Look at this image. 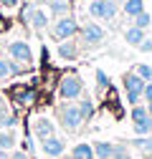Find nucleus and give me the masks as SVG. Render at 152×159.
Here are the masks:
<instances>
[{
	"label": "nucleus",
	"instance_id": "f257e3e1",
	"mask_svg": "<svg viewBox=\"0 0 152 159\" xmlns=\"http://www.w3.org/2000/svg\"><path fill=\"white\" fill-rule=\"evenodd\" d=\"M59 96L64 101H79L84 96V78L79 73H64L59 81Z\"/></svg>",
	"mask_w": 152,
	"mask_h": 159
},
{
	"label": "nucleus",
	"instance_id": "f03ea898",
	"mask_svg": "<svg viewBox=\"0 0 152 159\" xmlns=\"http://www.w3.org/2000/svg\"><path fill=\"white\" fill-rule=\"evenodd\" d=\"M81 30V25L76 23L74 15H64V18H56V23L51 25V38L53 41H71V38H76Z\"/></svg>",
	"mask_w": 152,
	"mask_h": 159
},
{
	"label": "nucleus",
	"instance_id": "7ed1b4c3",
	"mask_svg": "<svg viewBox=\"0 0 152 159\" xmlns=\"http://www.w3.org/2000/svg\"><path fill=\"white\" fill-rule=\"evenodd\" d=\"M122 84H124V96H127V104L129 106H137L142 101V93H145V81L135 73V71H129L122 76Z\"/></svg>",
	"mask_w": 152,
	"mask_h": 159
},
{
	"label": "nucleus",
	"instance_id": "20e7f679",
	"mask_svg": "<svg viewBox=\"0 0 152 159\" xmlns=\"http://www.w3.org/2000/svg\"><path fill=\"white\" fill-rule=\"evenodd\" d=\"M119 13L117 0H91L89 3V15L94 20H114Z\"/></svg>",
	"mask_w": 152,
	"mask_h": 159
},
{
	"label": "nucleus",
	"instance_id": "39448f33",
	"mask_svg": "<svg viewBox=\"0 0 152 159\" xmlns=\"http://www.w3.org/2000/svg\"><path fill=\"white\" fill-rule=\"evenodd\" d=\"M79 35H81V43H84L86 48H97V46H102V43H104V38H107L104 28H102L97 20H91V23L81 25Z\"/></svg>",
	"mask_w": 152,
	"mask_h": 159
},
{
	"label": "nucleus",
	"instance_id": "423d86ee",
	"mask_svg": "<svg viewBox=\"0 0 152 159\" xmlns=\"http://www.w3.org/2000/svg\"><path fill=\"white\" fill-rule=\"evenodd\" d=\"M59 116H61V124H64V129H69V131H76V129H79V126L84 124L81 111H79V106H76V101H66V104L61 106Z\"/></svg>",
	"mask_w": 152,
	"mask_h": 159
},
{
	"label": "nucleus",
	"instance_id": "0eeeda50",
	"mask_svg": "<svg viewBox=\"0 0 152 159\" xmlns=\"http://www.w3.org/2000/svg\"><path fill=\"white\" fill-rule=\"evenodd\" d=\"M8 56H10V61L15 63H23V66H31L33 63V51L26 41H13L8 43Z\"/></svg>",
	"mask_w": 152,
	"mask_h": 159
},
{
	"label": "nucleus",
	"instance_id": "6e6552de",
	"mask_svg": "<svg viewBox=\"0 0 152 159\" xmlns=\"http://www.w3.org/2000/svg\"><path fill=\"white\" fill-rule=\"evenodd\" d=\"M31 131H33V136L38 139V142H43V139L56 134V126H53V121L48 116H36L33 124H31Z\"/></svg>",
	"mask_w": 152,
	"mask_h": 159
},
{
	"label": "nucleus",
	"instance_id": "1a4fd4ad",
	"mask_svg": "<svg viewBox=\"0 0 152 159\" xmlns=\"http://www.w3.org/2000/svg\"><path fill=\"white\" fill-rule=\"evenodd\" d=\"M41 152L46 154V157H51V159H59L61 154H66V142L61 136H48V139H43L41 142Z\"/></svg>",
	"mask_w": 152,
	"mask_h": 159
},
{
	"label": "nucleus",
	"instance_id": "9d476101",
	"mask_svg": "<svg viewBox=\"0 0 152 159\" xmlns=\"http://www.w3.org/2000/svg\"><path fill=\"white\" fill-rule=\"evenodd\" d=\"M56 56L61 58V61H76L79 58V43L74 41H61L59 43V48H56Z\"/></svg>",
	"mask_w": 152,
	"mask_h": 159
},
{
	"label": "nucleus",
	"instance_id": "9b49d317",
	"mask_svg": "<svg viewBox=\"0 0 152 159\" xmlns=\"http://www.w3.org/2000/svg\"><path fill=\"white\" fill-rule=\"evenodd\" d=\"M13 101H15V106H31L36 101V89L33 86H18L13 91Z\"/></svg>",
	"mask_w": 152,
	"mask_h": 159
},
{
	"label": "nucleus",
	"instance_id": "f8f14e48",
	"mask_svg": "<svg viewBox=\"0 0 152 159\" xmlns=\"http://www.w3.org/2000/svg\"><path fill=\"white\" fill-rule=\"evenodd\" d=\"M46 8H48V15H56V18L71 15V3L69 0H48Z\"/></svg>",
	"mask_w": 152,
	"mask_h": 159
},
{
	"label": "nucleus",
	"instance_id": "ddd939ff",
	"mask_svg": "<svg viewBox=\"0 0 152 159\" xmlns=\"http://www.w3.org/2000/svg\"><path fill=\"white\" fill-rule=\"evenodd\" d=\"M76 106H79L84 121H91L94 114H97V104H94V98H91V96H81L79 101H76Z\"/></svg>",
	"mask_w": 152,
	"mask_h": 159
},
{
	"label": "nucleus",
	"instance_id": "4468645a",
	"mask_svg": "<svg viewBox=\"0 0 152 159\" xmlns=\"http://www.w3.org/2000/svg\"><path fill=\"white\" fill-rule=\"evenodd\" d=\"M145 38H147V35H145L142 28H135V25H127V28H124V41H127V46H135V48H137Z\"/></svg>",
	"mask_w": 152,
	"mask_h": 159
},
{
	"label": "nucleus",
	"instance_id": "2eb2a0df",
	"mask_svg": "<svg viewBox=\"0 0 152 159\" xmlns=\"http://www.w3.org/2000/svg\"><path fill=\"white\" fill-rule=\"evenodd\" d=\"M91 147H94V157L97 159H112L114 152H117V144H112V142H97Z\"/></svg>",
	"mask_w": 152,
	"mask_h": 159
},
{
	"label": "nucleus",
	"instance_id": "dca6fc26",
	"mask_svg": "<svg viewBox=\"0 0 152 159\" xmlns=\"http://www.w3.org/2000/svg\"><path fill=\"white\" fill-rule=\"evenodd\" d=\"M28 25H33L36 30H43V28L48 25V13H46L43 8H33V13H31V20H28Z\"/></svg>",
	"mask_w": 152,
	"mask_h": 159
},
{
	"label": "nucleus",
	"instance_id": "f3484780",
	"mask_svg": "<svg viewBox=\"0 0 152 159\" xmlns=\"http://www.w3.org/2000/svg\"><path fill=\"white\" fill-rule=\"evenodd\" d=\"M122 13L127 18H137L140 13H145V0H124L122 3Z\"/></svg>",
	"mask_w": 152,
	"mask_h": 159
},
{
	"label": "nucleus",
	"instance_id": "a211bd4d",
	"mask_svg": "<svg viewBox=\"0 0 152 159\" xmlns=\"http://www.w3.org/2000/svg\"><path fill=\"white\" fill-rule=\"evenodd\" d=\"M15 144H18V136H15L13 129H3V131H0V149H3V152H10Z\"/></svg>",
	"mask_w": 152,
	"mask_h": 159
},
{
	"label": "nucleus",
	"instance_id": "6ab92c4d",
	"mask_svg": "<svg viewBox=\"0 0 152 159\" xmlns=\"http://www.w3.org/2000/svg\"><path fill=\"white\" fill-rule=\"evenodd\" d=\"M71 154H74L76 159H97V157H94V147H91V144H86V142H81V144H76Z\"/></svg>",
	"mask_w": 152,
	"mask_h": 159
},
{
	"label": "nucleus",
	"instance_id": "aec40b11",
	"mask_svg": "<svg viewBox=\"0 0 152 159\" xmlns=\"http://www.w3.org/2000/svg\"><path fill=\"white\" fill-rule=\"evenodd\" d=\"M132 147H137L145 157H152V136H137L132 142Z\"/></svg>",
	"mask_w": 152,
	"mask_h": 159
},
{
	"label": "nucleus",
	"instance_id": "412c9836",
	"mask_svg": "<svg viewBox=\"0 0 152 159\" xmlns=\"http://www.w3.org/2000/svg\"><path fill=\"white\" fill-rule=\"evenodd\" d=\"M150 114H147V106H142V104H137V106H132V111H129V119H132V124H140V121H145Z\"/></svg>",
	"mask_w": 152,
	"mask_h": 159
},
{
	"label": "nucleus",
	"instance_id": "4be33fe9",
	"mask_svg": "<svg viewBox=\"0 0 152 159\" xmlns=\"http://www.w3.org/2000/svg\"><path fill=\"white\" fill-rule=\"evenodd\" d=\"M135 134L137 136H152V116H147L145 121L135 124Z\"/></svg>",
	"mask_w": 152,
	"mask_h": 159
},
{
	"label": "nucleus",
	"instance_id": "5701e85b",
	"mask_svg": "<svg viewBox=\"0 0 152 159\" xmlns=\"http://www.w3.org/2000/svg\"><path fill=\"white\" fill-rule=\"evenodd\" d=\"M18 121H21V116L13 114V111H8L3 119H0V129H13V126H18Z\"/></svg>",
	"mask_w": 152,
	"mask_h": 159
},
{
	"label": "nucleus",
	"instance_id": "b1692460",
	"mask_svg": "<svg viewBox=\"0 0 152 159\" xmlns=\"http://www.w3.org/2000/svg\"><path fill=\"white\" fill-rule=\"evenodd\" d=\"M135 73L142 78L145 84H150V81H152V66H147V63H137V66H135Z\"/></svg>",
	"mask_w": 152,
	"mask_h": 159
},
{
	"label": "nucleus",
	"instance_id": "393cba45",
	"mask_svg": "<svg viewBox=\"0 0 152 159\" xmlns=\"http://www.w3.org/2000/svg\"><path fill=\"white\" fill-rule=\"evenodd\" d=\"M150 23H152V18H150V13L145 10V13H140L137 18H132V25L135 28H142V30H147L150 28Z\"/></svg>",
	"mask_w": 152,
	"mask_h": 159
},
{
	"label": "nucleus",
	"instance_id": "a878e982",
	"mask_svg": "<svg viewBox=\"0 0 152 159\" xmlns=\"http://www.w3.org/2000/svg\"><path fill=\"white\" fill-rule=\"evenodd\" d=\"M94 78H97V86H99L102 91H107V89H109V76H107L102 68H97V71H94Z\"/></svg>",
	"mask_w": 152,
	"mask_h": 159
},
{
	"label": "nucleus",
	"instance_id": "bb28decb",
	"mask_svg": "<svg viewBox=\"0 0 152 159\" xmlns=\"http://www.w3.org/2000/svg\"><path fill=\"white\" fill-rule=\"evenodd\" d=\"M10 76V58L5 61V58H0V81H3V78H8Z\"/></svg>",
	"mask_w": 152,
	"mask_h": 159
},
{
	"label": "nucleus",
	"instance_id": "cd10ccee",
	"mask_svg": "<svg viewBox=\"0 0 152 159\" xmlns=\"http://www.w3.org/2000/svg\"><path fill=\"white\" fill-rule=\"evenodd\" d=\"M112 159H132V154L124 149V147H117V152H114V157Z\"/></svg>",
	"mask_w": 152,
	"mask_h": 159
},
{
	"label": "nucleus",
	"instance_id": "c85d7f7f",
	"mask_svg": "<svg viewBox=\"0 0 152 159\" xmlns=\"http://www.w3.org/2000/svg\"><path fill=\"white\" fill-rule=\"evenodd\" d=\"M137 48H140L142 53H150V51H152V41H150V38H145V41H142V43H140Z\"/></svg>",
	"mask_w": 152,
	"mask_h": 159
},
{
	"label": "nucleus",
	"instance_id": "c756f323",
	"mask_svg": "<svg viewBox=\"0 0 152 159\" xmlns=\"http://www.w3.org/2000/svg\"><path fill=\"white\" fill-rule=\"evenodd\" d=\"M142 98H145V101H152V81L145 84V93H142Z\"/></svg>",
	"mask_w": 152,
	"mask_h": 159
},
{
	"label": "nucleus",
	"instance_id": "7c9ffc66",
	"mask_svg": "<svg viewBox=\"0 0 152 159\" xmlns=\"http://www.w3.org/2000/svg\"><path fill=\"white\" fill-rule=\"evenodd\" d=\"M23 152H26V154H31V152H33V139H31V136L23 142Z\"/></svg>",
	"mask_w": 152,
	"mask_h": 159
},
{
	"label": "nucleus",
	"instance_id": "2f4dec72",
	"mask_svg": "<svg viewBox=\"0 0 152 159\" xmlns=\"http://www.w3.org/2000/svg\"><path fill=\"white\" fill-rule=\"evenodd\" d=\"M10 159H31V154H26V152L21 149V152H13V154H10Z\"/></svg>",
	"mask_w": 152,
	"mask_h": 159
},
{
	"label": "nucleus",
	"instance_id": "473e14b6",
	"mask_svg": "<svg viewBox=\"0 0 152 159\" xmlns=\"http://www.w3.org/2000/svg\"><path fill=\"white\" fill-rule=\"evenodd\" d=\"M18 0H0V8H15Z\"/></svg>",
	"mask_w": 152,
	"mask_h": 159
},
{
	"label": "nucleus",
	"instance_id": "72a5a7b5",
	"mask_svg": "<svg viewBox=\"0 0 152 159\" xmlns=\"http://www.w3.org/2000/svg\"><path fill=\"white\" fill-rule=\"evenodd\" d=\"M8 114V104H5V98H0V119H3Z\"/></svg>",
	"mask_w": 152,
	"mask_h": 159
},
{
	"label": "nucleus",
	"instance_id": "f704fd0d",
	"mask_svg": "<svg viewBox=\"0 0 152 159\" xmlns=\"http://www.w3.org/2000/svg\"><path fill=\"white\" fill-rule=\"evenodd\" d=\"M0 159H10V154H8V152H3V149H0Z\"/></svg>",
	"mask_w": 152,
	"mask_h": 159
},
{
	"label": "nucleus",
	"instance_id": "c9c22d12",
	"mask_svg": "<svg viewBox=\"0 0 152 159\" xmlns=\"http://www.w3.org/2000/svg\"><path fill=\"white\" fill-rule=\"evenodd\" d=\"M145 106H147V114H150V116H152V101H147V104H145Z\"/></svg>",
	"mask_w": 152,
	"mask_h": 159
},
{
	"label": "nucleus",
	"instance_id": "e433bc0d",
	"mask_svg": "<svg viewBox=\"0 0 152 159\" xmlns=\"http://www.w3.org/2000/svg\"><path fill=\"white\" fill-rule=\"evenodd\" d=\"M59 159H76V157H74V154H61Z\"/></svg>",
	"mask_w": 152,
	"mask_h": 159
},
{
	"label": "nucleus",
	"instance_id": "4c0bfd02",
	"mask_svg": "<svg viewBox=\"0 0 152 159\" xmlns=\"http://www.w3.org/2000/svg\"><path fill=\"white\" fill-rule=\"evenodd\" d=\"M0 58H3V46H0Z\"/></svg>",
	"mask_w": 152,
	"mask_h": 159
},
{
	"label": "nucleus",
	"instance_id": "58836bf2",
	"mask_svg": "<svg viewBox=\"0 0 152 159\" xmlns=\"http://www.w3.org/2000/svg\"><path fill=\"white\" fill-rule=\"evenodd\" d=\"M119 3H124V0H119Z\"/></svg>",
	"mask_w": 152,
	"mask_h": 159
},
{
	"label": "nucleus",
	"instance_id": "ea45409f",
	"mask_svg": "<svg viewBox=\"0 0 152 159\" xmlns=\"http://www.w3.org/2000/svg\"><path fill=\"white\" fill-rule=\"evenodd\" d=\"M89 3H91V0H89Z\"/></svg>",
	"mask_w": 152,
	"mask_h": 159
}]
</instances>
